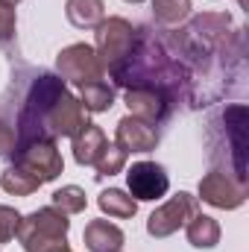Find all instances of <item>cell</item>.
Segmentation results:
<instances>
[{"label": "cell", "instance_id": "obj_1", "mask_svg": "<svg viewBox=\"0 0 249 252\" xmlns=\"http://www.w3.org/2000/svg\"><path fill=\"white\" fill-rule=\"evenodd\" d=\"M109 76L124 91L126 88H150V91L164 94L173 109L179 103H185V91H187L185 67L176 59V53L170 50L167 35L153 30L150 24L135 27V44H132L129 56L115 70H109Z\"/></svg>", "mask_w": 249, "mask_h": 252}, {"label": "cell", "instance_id": "obj_2", "mask_svg": "<svg viewBox=\"0 0 249 252\" xmlns=\"http://www.w3.org/2000/svg\"><path fill=\"white\" fill-rule=\"evenodd\" d=\"M208 161L214 170L226 173L232 182L247 188V156H249V109L244 103H232L211 115L205 129Z\"/></svg>", "mask_w": 249, "mask_h": 252}, {"label": "cell", "instance_id": "obj_3", "mask_svg": "<svg viewBox=\"0 0 249 252\" xmlns=\"http://www.w3.org/2000/svg\"><path fill=\"white\" fill-rule=\"evenodd\" d=\"M67 229H70L67 214L47 205V208H38V211L21 217L15 238L21 241V247L27 252H56L67 247Z\"/></svg>", "mask_w": 249, "mask_h": 252}, {"label": "cell", "instance_id": "obj_4", "mask_svg": "<svg viewBox=\"0 0 249 252\" xmlns=\"http://www.w3.org/2000/svg\"><path fill=\"white\" fill-rule=\"evenodd\" d=\"M12 164L21 167L24 173L35 176L41 185L44 182H53L59 173L64 170V158L56 147V141H30V144H18L12 150Z\"/></svg>", "mask_w": 249, "mask_h": 252}, {"label": "cell", "instance_id": "obj_5", "mask_svg": "<svg viewBox=\"0 0 249 252\" xmlns=\"http://www.w3.org/2000/svg\"><path fill=\"white\" fill-rule=\"evenodd\" d=\"M132 44H135V27H132L126 18H118V15H115V18H103V21L97 24L94 50H97L103 67H106V73L115 70V67L129 56Z\"/></svg>", "mask_w": 249, "mask_h": 252}, {"label": "cell", "instance_id": "obj_6", "mask_svg": "<svg viewBox=\"0 0 249 252\" xmlns=\"http://www.w3.org/2000/svg\"><path fill=\"white\" fill-rule=\"evenodd\" d=\"M56 70L64 82L73 85H88V82H100L106 76V67L100 62L97 50L91 44H67L62 53L56 56Z\"/></svg>", "mask_w": 249, "mask_h": 252}, {"label": "cell", "instance_id": "obj_7", "mask_svg": "<svg viewBox=\"0 0 249 252\" xmlns=\"http://www.w3.org/2000/svg\"><path fill=\"white\" fill-rule=\"evenodd\" d=\"M196 211H199V199H196L193 193H187V190H179L176 196H170L164 205H158V208L150 214L147 232H150L153 238H170V235H176V232L185 226Z\"/></svg>", "mask_w": 249, "mask_h": 252}, {"label": "cell", "instance_id": "obj_8", "mask_svg": "<svg viewBox=\"0 0 249 252\" xmlns=\"http://www.w3.org/2000/svg\"><path fill=\"white\" fill-rule=\"evenodd\" d=\"M126 185L135 202H156L170 190V176L156 161H135L126 170Z\"/></svg>", "mask_w": 249, "mask_h": 252}, {"label": "cell", "instance_id": "obj_9", "mask_svg": "<svg viewBox=\"0 0 249 252\" xmlns=\"http://www.w3.org/2000/svg\"><path fill=\"white\" fill-rule=\"evenodd\" d=\"M88 124V112L85 106L79 103V97H73L70 91H64L62 97L50 106L44 126H47V135L56 141V138H73L82 126Z\"/></svg>", "mask_w": 249, "mask_h": 252}, {"label": "cell", "instance_id": "obj_10", "mask_svg": "<svg viewBox=\"0 0 249 252\" xmlns=\"http://www.w3.org/2000/svg\"><path fill=\"white\" fill-rule=\"evenodd\" d=\"M202 202L214 205V208H226V211H235L247 202V188H241L238 182H232L226 173L220 170H211L199 179V196Z\"/></svg>", "mask_w": 249, "mask_h": 252}, {"label": "cell", "instance_id": "obj_11", "mask_svg": "<svg viewBox=\"0 0 249 252\" xmlns=\"http://www.w3.org/2000/svg\"><path fill=\"white\" fill-rule=\"evenodd\" d=\"M115 144L124 153H150L158 147V129H156V124H147L135 115H126L118 121Z\"/></svg>", "mask_w": 249, "mask_h": 252}, {"label": "cell", "instance_id": "obj_12", "mask_svg": "<svg viewBox=\"0 0 249 252\" xmlns=\"http://www.w3.org/2000/svg\"><path fill=\"white\" fill-rule=\"evenodd\" d=\"M124 100L129 106V115H135V118H141L147 124H161L173 112L170 100L164 94H158V91H150V88H126Z\"/></svg>", "mask_w": 249, "mask_h": 252}, {"label": "cell", "instance_id": "obj_13", "mask_svg": "<svg viewBox=\"0 0 249 252\" xmlns=\"http://www.w3.org/2000/svg\"><path fill=\"white\" fill-rule=\"evenodd\" d=\"M82 241H85L88 252H121L126 238H124V232H121V226H115L112 220L100 217V220H91L85 226Z\"/></svg>", "mask_w": 249, "mask_h": 252}, {"label": "cell", "instance_id": "obj_14", "mask_svg": "<svg viewBox=\"0 0 249 252\" xmlns=\"http://www.w3.org/2000/svg\"><path fill=\"white\" fill-rule=\"evenodd\" d=\"M106 144H109V138H106V132L100 126L85 124L73 135V158H76V164L94 167V161L100 158V153L106 150Z\"/></svg>", "mask_w": 249, "mask_h": 252}, {"label": "cell", "instance_id": "obj_15", "mask_svg": "<svg viewBox=\"0 0 249 252\" xmlns=\"http://www.w3.org/2000/svg\"><path fill=\"white\" fill-rule=\"evenodd\" d=\"M185 235H187V244L196 247V250H211L220 244V223L208 214H193L190 220L185 223Z\"/></svg>", "mask_w": 249, "mask_h": 252}, {"label": "cell", "instance_id": "obj_16", "mask_svg": "<svg viewBox=\"0 0 249 252\" xmlns=\"http://www.w3.org/2000/svg\"><path fill=\"white\" fill-rule=\"evenodd\" d=\"M64 15L76 30H97V24L106 18V3L103 0H67Z\"/></svg>", "mask_w": 249, "mask_h": 252}, {"label": "cell", "instance_id": "obj_17", "mask_svg": "<svg viewBox=\"0 0 249 252\" xmlns=\"http://www.w3.org/2000/svg\"><path fill=\"white\" fill-rule=\"evenodd\" d=\"M97 205H100L103 214H109V217H115V220H129V217H135V211H138V202L121 188L103 190V193L97 196Z\"/></svg>", "mask_w": 249, "mask_h": 252}, {"label": "cell", "instance_id": "obj_18", "mask_svg": "<svg viewBox=\"0 0 249 252\" xmlns=\"http://www.w3.org/2000/svg\"><path fill=\"white\" fill-rule=\"evenodd\" d=\"M79 103L85 106V112H109L115 106V88L109 82H88V85H79Z\"/></svg>", "mask_w": 249, "mask_h": 252}, {"label": "cell", "instance_id": "obj_19", "mask_svg": "<svg viewBox=\"0 0 249 252\" xmlns=\"http://www.w3.org/2000/svg\"><path fill=\"white\" fill-rule=\"evenodd\" d=\"M153 3V21L164 30H176L190 15V0H150Z\"/></svg>", "mask_w": 249, "mask_h": 252}, {"label": "cell", "instance_id": "obj_20", "mask_svg": "<svg viewBox=\"0 0 249 252\" xmlns=\"http://www.w3.org/2000/svg\"><path fill=\"white\" fill-rule=\"evenodd\" d=\"M0 185H3L6 193H12V196H30V193H35V190L41 188V182H38L35 176L24 173V170H21V167H15V164H9V167L3 170Z\"/></svg>", "mask_w": 249, "mask_h": 252}, {"label": "cell", "instance_id": "obj_21", "mask_svg": "<svg viewBox=\"0 0 249 252\" xmlns=\"http://www.w3.org/2000/svg\"><path fill=\"white\" fill-rule=\"evenodd\" d=\"M88 205V196L79 185H64L53 193V208H59L62 214H82Z\"/></svg>", "mask_w": 249, "mask_h": 252}, {"label": "cell", "instance_id": "obj_22", "mask_svg": "<svg viewBox=\"0 0 249 252\" xmlns=\"http://www.w3.org/2000/svg\"><path fill=\"white\" fill-rule=\"evenodd\" d=\"M126 156L129 153H124L118 144H106V150L100 153V158L94 161V176L97 179H106V176H115V173H121L126 167Z\"/></svg>", "mask_w": 249, "mask_h": 252}, {"label": "cell", "instance_id": "obj_23", "mask_svg": "<svg viewBox=\"0 0 249 252\" xmlns=\"http://www.w3.org/2000/svg\"><path fill=\"white\" fill-rule=\"evenodd\" d=\"M18 226H21V214L12 205L0 202V244H9L18 235Z\"/></svg>", "mask_w": 249, "mask_h": 252}, {"label": "cell", "instance_id": "obj_24", "mask_svg": "<svg viewBox=\"0 0 249 252\" xmlns=\"http://www.w3.org/2000/svg\"><path fill=\"white\" fill-rule=\"evenodd\" d=\"M15 27H18L15 6H9V3L0 0V41H9V38L15 35Z\"/></svg>", "mask_w": 249, "mask_h": 252}, {"label": "cell", "instance_id": "obj_25", "mask_svg": "<svg viewBox=\"0 0 249 252\" xmlns=\"http://www.w3.org/2000/svg\"><path fill=\"white\" fill-rule=\"evenodd\" d=\"M12 150H15V129L6 121H0V158L12 156Z\"/></svg>", "mask_w": 249, "mask_h": 252}, {"label": "cell", "instance_id": "obj_26", "mask_svg": "<svg viewBox=\"0 0 249 252\" xmlns=\"http://www.w3.org/2000/svg\"><path fill=\"white\" fill-rule=\"evenodd\" d=\"M3 3H9V6H15V3H21V0H3Z\"/></svg>", "mask_w": 249, "mask_h": 252}, {"label": "cell", "instance_id": "obj_27", "mask_svg": "<svg viewBox=\"0 0 249 252\" xmlns=\"http://www.w3.org/2000/svg\"><path fill=\"white\" fill-rule=\"evenodd\" d=\"M126 3H144V0H126Z\"/></svg>", "mask_w": 249, "mask_h": 252}]
</instances>
